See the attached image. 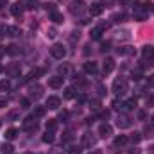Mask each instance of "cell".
<instances>
[{
  "label": "cell",
  "instance_id": "6da1fadb",
  "mask_svg": "<svg viewBox=\"0 0 154 154\" xmlns=\"http://www.w3.org/2000/svg\"><path fill=\"white\" fill-rule=\"evenodd\" d=\"M50 56H52L54 59H63V57L66 56V50H65V47H63L61 43H54V45L50 47Z\"/></svg>",
  "mask_w": 154,
  "mask_h": 154
},
{
  "label": "cell",
  "instance_id": "7a4b0ae2",
  "mask_svg": "<svg viewBox=\"0 0 154 154\" xmlns=\"http://www.w3.org/2000/svg\"><path fill=\"white\" fill-rule=\"evenodd\" d=\"M129 90V86H127V81L126 79H115V83H113V92L115 93H118V95H124L126 92Z\"/></svg>",
  "mask_w": 154,
  "mask_h": 154
},
{
  "label": "cell",
  "instance_id": "3957f363",
  "mask_svg": "<svg viewBox=\"0 0 154 154\" xmlns=\"http://www.w3.org/2000/svg\"><path fill=\"white\" fill-rule=\"evenodd\" d=\"M83 11H84V2L83 0H74L70 4V13L72 14H81Z\"/></svg>",
  "mask_w": 154,
  "mask_h": 154
},
{
  "label": "cell",
  "instance_id": "277c9868",
  "mask_svg": "<svg viewBox=\"0 0 154 154\" xmlns=\"http://www.w3.org/2000/svg\"><path fill=\"white\" fill-rule=\"evenodd\" d=\"M23 129H27V131H36V129H38L36 118H34V117H29V118H25V120H23Z\"/></svg>",
  "mask_w": 154,
  "mask_h": 154
},
{
  "label": "cell",
  "instance_id": "5b68a950",
  "mask_svg": "<svg viewBox=\"0 0 154 154\" xmlns=\"http://www.w3.org/2000/svg\"><path fill=\"white\" fill-rule=\"evenodd\" d=\"M99 135H100L102 138H108V136L113 135V127H111L109 124H102V126L99 127Z\"/></svg>",
  "mask_w": 154,
  "mask_h": 154
},
{
  "label": "cell",
  "instance_id": "8992f818",
  "mask_svg": "<svg viewBox=\"0 0 154 154\" xmlns=\"http://www.w3.org/2000/svg\"><path fill=\"white\" fill-rule=\"evenodd\" d=\"M102 11H104V5L99 4V2H95V4L90 5V14L92 16H99V14H102Z\"/></svg>",
  "mask_w": 154,
  "mask_h": 154
},
{
  "label": "cell",
  "instance_id": "52a82bcc",
  "mask_svg": "<svg viewBox=\"0 0 154 154\" xmlns=\"http://www.w3.org/2000/svg\"><path fill=\"white\" fill-rule=\"evenodd\" d=\"M61 106V99L59 97H48L47 99V108L48 109H57Z\"/></svg>",
  "mask_w": 154,
  "mask_h": 154
},
{
  "label": "cell",
  "instance_id": "ba28073f",
  "mask_svg": "<svg viewBox=\"0 0 154 154\" xmlns=\"http://www.w3.org/2000/svg\"><path fill=\"white\" fill-rule=\"evenodd\" d=\"M115 70V59L113 57H106L104 59V74H111Z\"/></svg>",
  "mask_w": 154,
  "mask_h": 154
},
{
  "label": "cell",
  "instance_id": "9c48e42d",
  "mask_svg": "<svg viewBox=\"0 0 154 154\" xmlns=\"http://www.w3.org/2000/svg\"><path fill=\"white\" fill-rule=\"evenodd\" d=\"M29 92H31V97H34V99H39V97L43 95V86H39V84H34V86H31V88H29Z\"/></svg>",
  "mask_w": 154,
  "mask_h": 154
},
{
  "label": "cell",
  "instance_id": "30bf717a",
  "mask_svg": "<svg viewBox=\"0 0 154 154\" xmlns=\"http://www.w3.org/2000/svg\"><path fill=\"white\" fill-rule=\"evenodd\" d=\"M142 54H144V57L145 59H154V45H145L144 48H142Z\"/></svg>",
  "mask_w": 154,
  "mask_h": 154
},
{
  "label": "cell",
  "instance_id": "8fae6325",
  "mask_svg": "<svg viewBox=\"0 0 154 154\" xmlns=\"http://www.w3.org/2000/svg\"><path fill=\"white\" fill-rule=\"evenodd\" d=\"M5 72H7L11 77H16V75H20V65H18V63H13V65H9V66L5 68Z\"/></svg>",
  "mask_w": 154,
  "mask_h": 154
},
{
  "label": "cell",
  "instance_id": "7c38bea8",
  "mask_svg": "<svg viewBox=\"0 0 154 154\" xmlns=\"http://www.w3.org/2000/svg\"><path fill=\"white\" fill-rule=\"evenodd\" d=\"M63 79H65V77H59V75L50 77V79H48V86H50V88H61V86H63Z\"/></svg>",
  "mask_w": 154,
  "mask_h": 154
},
{
  "label": "cell",
  "instance_id": "4fadbf2b",
  "mask_svg": "<svg viewBox=\"0 0 154 154\" xmlns=\"http://www.w3.org/2000/svg\"><path fill=\"white\" fill-rule=\"evenodd\" d=\"M117 126H118L120 129H126V127H129V126H131V120H129V117H126V115H120V117H118V120H117Z\"/></svg>",
  "mask_w": 154,
  "mask_h": 154
},
{
  "label": "cell",
  "instance_id": "5bb4252c",
  "mask_svg": "<svg viewBox=\"0 0 154 154\" xmlns=\"http://www.w3.org/2000/svg\"><path fill=\"white\" fill-rule=\"evenodd\" d=\"M84 72H86V74H97V63L86 61V63H84Z\"/></svg>",
  "mask_w": 154,
  "mask_h": 154
},
{
  "label": "cell",
  "instance_id": "9a60e30c",
  "mask_svg": "<svg viewBox=\"0 0 154 154\" xmlns=\"http://www.w3.org/2000/svg\"><path fill=\"white\" fill-rule=\"evenodd\" d=\"M92 145H95V138L88 133L83 136V147H92Z\"/></svg>",
  "mask_w": 154,
  "mask_h": 154
},
{
  "label": "cell",
  "instance_id": "2e32d148",
  "mask_svg": "<svg viewBox=\"0 0 154 154\" xmlns=\"http://www.w3.org/2000/svg\"><path fill=\"white\" fill-rule=\"evenodd\" d=\"M22 13H23V7H22L20 4H14V5H11V14H13V16L20 18V16H22Z\"/></svg>",
  "mask_w": 154,
  "mask_h": 154
},
{
  "label": "cell",
  "instance_id": "e0dca14e",
  "mask_svg": "<svg viewBox=\"0 0 154 154\" xmlns=\"http://www.w3.org/2000/svg\"><path fill=\"white\" fill-rule=\"evenodd\" d=\"M50 20H52L54 23H63L65 18H63V14H61L59 11H52V13H50Z\"/></svg>",
  "mask_w": 154,
  "mask_h": 154
},
{
  "label": "cell",
  "instance_id": "ac0fdd59",
  "mask_svg": "<svg viewBox=\"0 0 154 154\" xmlns=\"http://www.w3.org/2000/svg\"><path fill=\"white\" fill-rule=\"evenodd\" d=\"M39 75H43V70H41V68H34V70H31V74L27 75V81H32V79H38Z\"/></svg>",
  "mask_w": 154,
  "mask_h": 154
},
{
  "label": "cell",
  "instance_id": "d6986e66",
  "mask_svg": "<svg viewBox=\"0 0 154 154\" xmlns=\"http://www.w3.org/2000/svg\"><path fill=\"white\" fill-rule=\"evenodd\" d=\"M4 136H5V140H14V138L18 136V131H16L14 127H9V129L5 131V135H4Z\"/></svg>",
  "mask_w": 154,
  "mask_h": 154
},
{
  "label": "cell",
  "instance_id": "ffe728a7",
  "mask_svg": "<svg viewBox=\"0 0 154 154\" xmlns=\"http://www.w3.org/2000/svg\"><path fill=\"white\" fill-rule=\"evenodd\" d=\"M5 52H7L9 56H18V54H20V47H16V45H9V47L5 48Z\"/></svg>",
  "mask_w": 154,
  "mask_h": 154
},
{
  "label": "cell",
  "instance_id": "44dd1931",
  "mask_svg": "<svg viewBox=\"0 0 154 154\" xmlns=\"http://www.w3.org/2000/svg\"><path fill=\"white\" fill-rule=\"evenodd\" d=\"M56 127H57V120L56 118H50V120H47V131H56Z\"/></svg>",
  "mask_w": 154,
  "mask_h": 154
},
{
  "label": "cell",
  "instance_id": "7402d4cb",
  "mask_svg": "<svg viewBox=\"0 0 154 154\" xmlns=\"http://www.w3.org/2000/svg\"><path fill=\"white\" fill-rule=\"evenodd\" d=\"M100 34H102V29H100V27H95V29H92V32H90L92 39H99Z\"/></svg>",
  "mask_w": 154,
  "mask_h": 154
},
{
  "label": "cell",
  "instance_id": "603a6c76",
  "mask_svg": "<svg viewBox=\"0 0 154 154\" xmlns=\"http://www.w3.org/2000/svg\"><path fill=\"white\" fill-rule=\"evenodd\" d=\"M16 118H20V109H11L7 113V120H16Z\"/></svg>",
  "mask_w": 154,
  "mask_h": 154
},
{
  "label": "cell",
  "instance_id": "cb8c5ba5",
  "mask_svg": "<svg viewBox=\"0 0 154 154\" xmlns=\"http://www.w3.org/2000/svg\"><path fill=\"white\" fill-rule=\"evenodd\" d=\"M124 144H127V136H126V135H120V136L115 138V145H117V147H120V145H124Z\"/></svg>",
  "mask_w": 154,
  "mask_h": 154
},
{
  "label": "cell",
  "instance_id": "d4e9b609",
  "mask_svg": "<svg viewBox=\"0 0 154 154\" xmlns=\"http://www.w3.org/2000/svg\"><path fill=\"white\" fill-rule=\"evenodd\" d=\"M126 18H127V16H126L124 13H117V14H113L111 20H113L115 23H118V22H126Z\"/></svg>",
  "mask_w": 154,
  "mask_h": 154
},
{
  "label": "cell",
  "instance_id": "484cf974",
  "mask_svg": "<svg viewBox=\"0 0 154 154\" xmlns=\"http://www.w3.org/2000/svg\"><path fill=\"white\" fill-rule=\"evenodd\" d=\"M22 31L18 27H7V36H20Z\"/></svg>",
  "mask_w": 154,
  "mask_h": 154
},
{
  "label": "cell",
  "instance_id": "4316f807",
  "mask_svg": "<svg viewBox=\"0 0 154 154\" xmlns=\"http://www.w3.org/2000/svg\"><path fill=\"white\" fill-rule=\"evenodd\" d=\"M136 108V99H129L127 102H124V109H135Z\"/></svg>",
  "mask_w": 154,
  "mask_h": 154
},
{
  "label": "cell",
  "instance_id": "83f0119b",
  "mask_svg": "<svg viewBox=\"0 0 154 154\" xmlns=\"http://www.w3.org/2000/svg\"><path fill=\"white\" fill-rule=\"evenodd\" d=\"M43 142H45V144H52V142H54V133H52V131H47V133L43 135Z\"/></svg>",
  "mask_w": 154,
  "mask_h": 154
},
{
  "label": "cell",
  "instance_id": "f1b7e54d",
  "mask_svg": "<svg viewBox=\"0 0 154 154\" xmlns=\"http://www.w3.org/2000/svg\"><path fill=\"white\" fill-rule=\"evenodd\" d=\"M13 149H14L13 145H9V144H4V145L0 147V153H2V154H13Z\"/></svg>",
  "mask_w": 154,
  "mask_h": 154
},
{
  "label": "cell",
  "instance_id": "f546056e",
  "mask_svg": "<svg viewBox=\"0 0 154 154\" xmlns=\"http://www.w3.org/2000/svg\"><path fill=\"white\" fill-rule=\"evenodd\" d=\"M74 97H75V88H72V86L66 88L65 90V99H74Z\"/></svg>",
  "mask_w": 154,
  "mask_h": 154
},
{
  "label": "cell",
  "instance_id": "4dcf8cb0",
  "mask_svg": "<svg viewBox=\"0 0 154 154\" xmlns=\"http://www.w3.org/2000/svg\"><path fill=\"white\" fill-rule=\"evenodd\" d=\"M43 115H45V108H41V106H38V108L34 109V115H32V117H34V118H41Z\"/></svg>",
  "mask_w": 154,
  "mask_h": 154
},
{
  "label": "cell",
  "instance_id": "1f68e13d",
  "mask_svg": "<svg viewBox=\"0 0 154 154\" xmlns=\"http://www.w3.org/2000/svg\"><path fill=\"white\" fill-rule=\"evenodd\" d=\"M23 5L27 9H34V7H38V0H23Z\"/></svg>",
  "mask_w": 154,
  "mask_h": 154
},
{
  "label": "cell",
  "instance_id": "d6a6232c",
  "mask_svg": "<svg viewBox=\"0 0 154 154\" xmlns=\"http://www.w3.org/2000/svg\"><path fill=\"white\" fill-rule=\"evenodd\" d=\"M117 39H129V31H122V32H117L115 36Z\"/></svg>",
  "mask_w": 154,
  "mask_h": 154
},
{
  "label": "cell",
  "instance_id": "836d02e7",
  "mask_svg": "<svg viewBox=\"0 0 154 154\" xmlns=\"http://www.w3.org/2000/svg\"><path fill=\"white\" fill-rule=\"evenodd\" d=\"M59 72H61V74H63V77H65V75H68V74L72 72V66H68V65H63V66L59 68Z\"/></svg>",
  "mask_w": 154,
  "mask_h": 154
},
{
  "label": "cell",
  "instance_id": "e575fe53",
  "mask_svg": "<svg viewBox=\"0 0 154 154\" xmlns=\"http://www.w3.org/2000/svg\"><path fill=\"white\" fill-rule=\"evenodd\" d=\"M11 88V83L9 81H0V92H7Z\"/></svg>",
  "mask_w": 154,
  "mask_h": 154
},
{
  "label": "cell",
  "instance_id": "d590c367",
  "mask_svg": "<svg viewBox=\"0 0 154 154\" xmlns=\"http://www.w3.org/2000/svg\"><path fill=\"white\" fill-rule=\"evenodd\" d=\"M113 108H115V109H124V102H120L118 99H115V100H113Z\"/></svg>",
  "mask_w": 154,
  "mask_h": 154
},
{
  "label": "cell",
  "instance_id": "8d00e7d4",
  "mask_svg": "<svg viewBox=\"0 0 154 154\" xmlns=\"http://www.w3.org/2000/svg\"><path fill=\"white\" fill-rule=\"evenodd\" d=\"M47 36H48V38H56V36H57V31H56L54 27H50L48 32H47Z\"/></svg>",
  "mask_w": 154,
  "mask_h": 154
},
{
  "label": "cell",
  "instance_id": "74e56055",
  "mask_svg": "<svg viewBox=\"0 0 154 154\" xmlns=\"http://www.w3.org/2000/svg\"><path fill=\"white\" fill-rule=\"evenodd\" d=\"M140 140H142V136H140V133H135V135L131 136V142H133V144H138Z\"/></svg>",
  "mask_w": 154,
  "mask_h": 154
},
{
  "label": "cell",
  "instance_id": "f35d334b",
  "mask_svg": "<svg viewBox=\"0 0 154 154\" xmlns=\"http://www.w3.org/2000/svg\"><path fill=\"white\" fill-rule=\"evenodd\" d=\"M7 27L9 25H4V23L0 25V36H7Z\"/></svg>",
  "mask_w": 154,
  "mask_h": 154
},
{
  "label": "cell",
  "instance_id": "ab89813d",
  "mask_svg": "<svg viewBox=\"0 0 154 154\" xmlns=\"http://www.w3.org/2000/svg\"><path fill=\"white\" fill-rule=\"evenodd\" d=\"M81 151H83L81 147H72V149L68 151V154H81Z\"/></svg>",
  "mask_w": 154,
  "mask_h": 154
},
{
  "label": "cell",
  "instance_id": "60d3db41",
  "mask_svg": "<svg viewBox=\"0 0 154 154\" xmlns=\"http://www.w3.org/2000/svg\"><path fill=\"white\" fill-rule=\"evenodd\" d=\"M20 104H22V108H29L31 106V102L27 99H20Z\"/></svg>",
  "mask_w": 154,
  "mask_h": 154
},
{
  "label": "cell",
  "instance_id": "b9f144b4",
  "mask_svg": "<svg viewBox=\"0 0 154 154\" xmlns=\"http://www.w3.org/2000/svg\"><path fill=\"white\" fill-rule=\"evenodd\" d=\"M90 106H92L93 109H99V108H100V102H99V100H92V102H90Z\"/></svg>",
  "mask_w": 154,
  "mask_h": 154
},
{
  "label": "cell",
  "instance_id": "7bdbcfd3",
  "mask_svg": "<svg viewBox=\"0 0 154 154\" xmlns=\"http://www.w3.org/2000/svg\"><path fill=\"white\" fill-rule=\"evenodd\" d=\"M75 39H79V32H72V36H70V41H72V43H75Z\"/></svg>",
  "mask_w": 154,
  "mask_h": 154
},
{
  "label": "cell",
  "instance_id": "ee69618b",
  "mask_svg": "<svg viewBox=\"0 0 154 154\" xmlns=\"http://www.w3.org/2000/svg\"><path fill=\"white\" fill-rule=\"evenodd\" d=\"M138 118H140V120H145V118H147V113H145V111H138Z\"/></svg>",
  "mask_w": 154,
  "mask_h": 154
},
{
  "label": "cell",
  "instance_id": "f6af8a7d",
  "mask_svg": "<svg viewBox=\"0 0 154 154\" xmlns=\"http://www.w3.org/2000/svg\"><path fill=\"white\" fill-rule=\"evenodd\" d=\"M4 106H7V99L5 97H0V108H4Z\"/></svg>",
  "mask_w": 154,
  "mask_h": 154
},
{
  "label": "cell",
  "instance_id": "bcb514c9",
  "mask_svg": "<svg viewBox=\"0 0 154 154\" xmlns=\"http://www.w3.org/2000/svg\"><path fill=\"white\" fill-rule=\"evenodd\" d=\"M66 117H68V111H63V113L59 115V120H63V122H65V118H66Z\"/></svg>",
  "mask_w": 154,
  "mask_h": 154
},
{
  "label": "cell",
  "instance_id": "7dc6e473",
  "mask_svg": "<svg viewBox=\"0 0 154 154\" xmlns=\"http://www.w3.org/2000/svg\"><path fill=\"white\" fill-rule=\"evenodd\" d=\"M108 117H109V111H108V109H106V111H102V113H100V118H108Z\"/></svg>",
  "mask_w": 154,
  "mask_h": 154
},
{
  "label": "cell",
  "instance_id": "c3c4849f",
  "mask_svg": "<svg viewBox=\"0 0 154 154\" xmlns=\"http://www.w3.org/2000/svg\"><path fill=\"white\" fill-rule=\"evenodd\" d=\"M145 133H147V136H153V127H145Z\"/></svg>",
  "mask_w": 154,
  "mask_h": 154
},
{
  "label": "cell",
  "instance_id": "681fc988",
  "mask_svg": "<svg viewBox=\"0 0 154 154\" xmlns=\"http://www.w3.org/2000/svg\"><path fill=\"white\" fill-rule=\"evenodd\" d=\"M108 48H109V43H108V41H106V43H102V50H104V52H106V50H108Z\"/></svg>",
  "mask_w": 154,
  "mask_h": 154
},
{
  "label": "cell",
  "instance_id": "f907efd6",
  "mask_svg": "<svg viewBox=\"0 0 154 154\" xmlns=\"http://www.w3.org/2000/svg\"><path fill=\"white\" fill-rule=\"evenodd\" d=\"M149 84L154 86V75H149Z\"/></svg>",
  "mask_w": 154,
  "mask_h": 154
},
{
  "label": "cell",
  "instance_id": "816d5d0a",
  "mask_svg": "<svg viewBox=\"0 0 154 154\" xmlns=\"http://www.w3.org/2000/svg\"><path fill=\"white\" fill-rule=\"evenodd\" d=\"M147 104H154V97H149L147 99Z\"/></svg>",
  "mask_w": 154,
  "mask_h": 154
},
{
  "label": "cell",
  "instance_id": "f5cc1de1",
  "mask_svg": "<svg viewBox=\"0 0 154 154\" xmlns=\"http://www.w3.org/2000/svg\"><path fill=\"white\" fill-rule=\"evenodd\" d=\"M4 54H5V48H4V47H0V57H2Z\"/></svg>",
  "mask_w": 154,
  "mask_h": 154
},
{
  "label": "cell",
  "instance_id": "db71d44e",
  "mask_svg": "<svg viewBox=\"0 0 154 154\" xmlns=\"http://www.w3.org/2000/svg\"><path fill=\"white\" fill-rule=\"evenodd\" d=\"M4 4H5V0H0V7H2V5H4Z\"/></svg>",
  "mask_w": 154,
  "mask_h": 154
},
{
  "label": "cell",
  "instance_id": "11a10c76",
  "mask_svg": "<svg viewBox=\"0 0 154 154\" xmlns=\"http://www.w3.org/2000/svg\"><path fill=\"white\" fill-rule=\"evenodd\" d=\"M120 2H122V4H129V0H120Z\"/></svg>",
  "mask_w": 154,
  "mask_h": 154
},
{
  "label": "cell",
  "instance_id": "9f6ffc18",
  "mask_svg": "<svg viewBox=\"0 0 154 154\" xmlns=\"http://www.w3.org/2000/svg\"><path fill=\"white\" fill-rule=\"evenodd\" d=\"M153 124H154V115H153Z\"/></svg>",
  "mask_w": 154,
  "mask_h": 154
},
{
  "label": "cell",
  "instance_id": "6f0895ef",
  "mask_svg": "<svg viewBox=\"0 0 154 154\" xmlns=\"http://www.w3.org/2000/svg\"><path fill=\"white\" fill-rule=\"evenodd\" d=\"M0 72H2V66H0Z\"/></svg>",
  "mask_w": 154,
  "mask_h": 154
},
{
  "label": "cell",
  "instance_id": "680465c9",
  "mask_svg": "<svg viewBox=\"0 0 154 154\" xmlns=\"http://www.w3.org/2000/svg\"><path fill=\"white\" fill-rule=\"evenodd\" d=\"M0 126H2V120H0Z\"/></svg>",
  "mask_w": 154,
  "mask_h": 154
}]
</instances>
